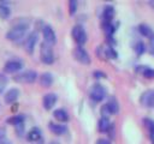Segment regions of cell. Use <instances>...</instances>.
Wrapping results in <instances>:
<instances>
[{
    "label": "cell",
    "mask_w": 154,
    "mask_h": 144,
    "mask_svg": "<svg viewBox=\"0 0 154 144\" xmlns=\"http://www.w3.org/2000/svg\"><path fill=\"white\" fill-rule=\"evenodd\" d=\"M28 22H19L14 24L7 32H6V38L11 42H19L22 38H24L26 30H28Z\"/></svg>",
    "instance_id": "6da1fadb"
},
{
    "label": "cell",
    "mask_w": 154,
    "mask_h": 144,
    "mask_svg": "<svg viewBox=\"0 0 154 144\" xmlns=\"http://www.w3.org/2000/svg\"><path fill=\"white\" fill-rule=\"evenodd\" d=\"M40 59L43 64L51 65L54 62V53L52 49V46H49L46 42H42L40 46Z\"/></svg>",
    "instance_id": "7a4b0ae2"
},
{
    "label": "cell",
    "mask_w": 154,
    "mask_h": 144,
    "mask_svg": "<svg viewBox=\"0 0 154 144\" xmlns=\"http://www.w3.org/2000/svg\"><path fill=\"white\" fill-rule=\"evenodd\" d=\"M37 79V73L34 70H26L23 72H19L13 76V80L17 83H24V84H30L34 83Z\"/></svg>",
    "instance_id": "3957f363"
},
{
    "label": "cell",
    "mask_w": 154,
    "mask_h": 144,
    "mask_svg": "<svg viewBox=\"0 0 154 144\" xmlns=\"http://www.w3.org/2000/svg\"><path fill=\"white\" fill-rule=\"evenodd\" d=\"M106 94H107V91H106L105 86L102 84H100V83H96V84L91 85V88L89 90V96L95 102L102 101L106 97Z\"/></svg>",
    "instance_id": "277c9868"
},
{
    "label": "cell",
    "mask_w": 154,
    "mask_h": 144,
    "mask_svg": "<svg viewBox=\"0 0 154 144\" xmlns=\"http://www.w3.org/2000/svg\"><path fill=\"white\" fill-rule=\"evenodd\" d=\"M71 34H72V37H73L75 42L78 46H82V44H84L87 42V32H85V30H84V28L82 25H79V24L75 25L72 28Z\"/></svg>",
    "instance_id": "5b68a950"
},
{
    "label": "cell",
    "mask_w": 154,
    "mask_h": 144,
    "mask_svg": "<svg viewBox=\"0 0 154 144\" xmlns=\"http://www.w3.org/2000/svg\"><path fill=\"white\" fill-rule=\"evenodd\" d=\"M73 56L78 62H81L83 65H89L90 64V56H89L88 52L82 46H77L73 49Z\"/></svg>",
    "instance_id": "8992f818"
},
{
    "label": "cell",
    "mask_w": 154,
    "mask_h": 144,
    "mask_svg": "<svg viewBox=\"0 0 154 144\" xmlns=\"http://www.w3.org/2000/svg\"><path fill=\"white\" fill-rule=\"evenodd\" d=\"M118 109H119L118 102H117L114 98H112V100H109L107 103H105V104L101 107V115H102L103 118H108V115L117 113Z\"/></svg>",
    "instance_id": "52a82bcc"
},
{
    "label": "cell",
    "mask_w": 154,
    "mask_h": 144,
    "mask_svg": "<svg viewBox=\"0 0 154 144\" xmlns=\"http://www.w3.org/2000/svg\"><path fill=\"white\" fill-rule=\"evenodd\" d=\"M42 35H43V38H45L43 42L48 43L49 46L55 44V42H57V35H55V32H54V30H53V28L51 25H45L42 28Z\"/></svg>",
    "instance_id": "ba28073f"
},
{
    "label": "cell",
    "mask_w": 154,
    "mask_h": 144,
    "mask_svg": "<svg viewBox=\"0 0 154 144\" xmlns=\"http://www.w3.org/2000/svg\"><path fill=\"white\" fill-rule=\"evenodd\" d=\"M36 42H37V32L36 31H32V32H30L26 36V38H24L23 46H24L25 52L29 53V54H31L34 52V48H35Z\"/></svg>",
    "instance_id": "9c48e42d"
},
{
    "label": "cell",
    "mask_w": 154,
    "mask_h": 144,
    "mask_svg": "<svg viewBox=\"0 0 154 144\" xmlns=\"http://www.w3.org/2000/svg\"><path fill=\"white\" fill-rule=\"evenodd\" d=\"M23 67V61L19 60V59H12V60H8L5 66H4V71L6 73H16L18 71H20Z\"/></svg>",
    "instance_id": "30bf717a"
},
{
    "label": "cell",
    "mask_w": 154,
    "mask_h": 144,
    "mask_svg": "<svg viewBox=\"0 0 154 144\" xmlns=\"http://www.w3.org/2000/svg\"><path fill=\"white\" fill-rule=\"evenodd\" d=\"M140 102L144 107H154V90H146L140 96Z\"/></svg>",
    "instance_id": "8fae6325"
},
{
    "label": "cell",
    "mask_w": 154,
    "mask_h": 144,
    "mask_svg": "<svg viewBox=\"0 0 154 144\" xmlns=\"http://www.w3.org/2000/svg\"><path fill=\"white\" fill-rule=\"evenodd\" d=\"M57 100H58V97H57V95H55L54 92H48V94H46V95L43 96V98H42L43 108L47 109V110L52 109V108L54 107V104L57 103Z\"/></svg>",
    "instance_id": "7c38bea8"
},
{
    "label": "cell",
    "mask_w": 154,
    "mask_h": 144,
    "mask_svg": "<svg viewBox=\"0 0 154 144\" xmlns=\"http://www.w3.org/2000/svg\"><path fill=\"white\" fill-rule=\"evenodd\" d=\"M113 17H114V7L111 5L105 6V8L102 11V26L112 23Z\"/></svg>",
    "instance_id": "4fadbf2b"
},
{
    "label": "cell",
    "mask_w": 154,
    "mask_h": 144,
    "mask_svg": "<svg viewBox=\"0 0 154 144\" xmlns=\"http://www.w3.org/2000/svg\"><path fill=\"white\" fill-rule=\"evenodd\" d=\"M18 97H19V90L16 89V88H12V89H10V90L5 94L4 100H5V102H6L7 104H12V103H14V102L18 100Z\"/></svg>",
    "instance_id": "5bb4252c"
},
{
    "label": "cell",
    "mask_w": 154,
    "mask_h": 144,
    "mask_svg": "<svg viewBox=\"0 0 154 144\" xmlns=\"http://www.w3.org/2000/svg\"><path fill=\"white\" fill-rule=\"evenodd\" d=\"M53 80H54L53 74L49 73V72H43V73H41V76L38 77V83H40V85L43 86V88L51 86V85L53 84Z\"/></svg>",
    "instance_id": "9a60e30c"
},
{
    "label": "cell",
    "mask_w": 154,
    "mask_h": 144,
    "mask_svg": "<svg viewBox=\"0 0 154 144\" xmlns=\"http://www.w3.org/2000/svg\"><path fill=\"white\" fill-rule=\"evenodd\" d=\"M48 127H49V130L54 133V134H58V136H60V134H64L66 131H67V128H66V126L65 125H61L60 122L58 124V122H49L48 124Z\"/></svg>",
    "instance_id": "2e32d148"
},
{
    "label": "cell",
    "mask_w": 154,
    "mask_h": 144,
    "mask_svg": "<svg viewBox=\"0 0 154 144\" xmlns=\"http://www.w3.org/2000/svg\"><path fill=\"white\" fill-rule=\"evenodd\" d=\"M112 127H113V125H112V122L109 121L108 118H103V116H102V118L99 120V122H97V130H99L100 132H108Z\"/></svg>",
    "instance_id": "e0dca14e"
},
{
    "label": "cell",
    "mask_w": 154,
    "mask_h": 144,
    "mask_svg": "<svg viewBox=\"0 0 154 144\" xmlns=\"http://www.w3.org/2000/svg\"><path fill=\"white\" fill-rule=\"evenodd\" d=\"M53 116L59 121V122H66L69 121V114L65 109L63 108H58L53 112Z\"/></svg>",
    "instance_id": "ac0fdd59"
},
{
    "label": "cell",
    "mask_w": 154,
    "mask_h": 144,
    "mask_svg": "<svg viewBox=\"0 0 154 144\" xmlns=\"http://www.w3.org/2000/svg\"><path fill=\"white\" fill-rule=\"evenodd\" d=\"M138 31H140V34H141L142 36H144V37H147V38H152V37L154 36L153 29H152L148 24H144V23H142V24L138 25Z\"/></svg>",
    "instance_id": "d6986e66"
},
{
    "label": "cell",
    "mask_w": 154,
    "mask_h": 144,
    "mask_svg": "<svg viewBox=\"0 0 154 144\" xmlns=\"http://www.w3.org/2000/svg\"><path fill=\"white\" fill-rule=\"evenodd\" d=\"M26 139L29 142H37V140H40L41 139V131H40V128H37V127L31 128L28 132V134H26Z\"/></svg>",
    "instance_id": "ffe728a7"
},
{
    "label": "cell",
    "mask_w": 154,
    "mask_h": 144,
    "mask_svg": "<svg viewBox=\"0 0 154 144\" xmlns=\"http://www.w3.org/2000/svg\"><path fill=\"white\" fill-rule=\"evenodd\" d=\"M24 119L25 118H24L23 114H18V115H13V116L8 118L7 119V122L11 124V125H13V126H16L18 124H24Z\"/></svg>",
    "instance_id": "44dd1931"
},
{
    "label": "cell",
    "mask_w": 154,
    "mask_h": 144,
    "mask_svg": "<svg viewBox=\"0 0 154 144\" xmlns=\"http://www.w3.org/2000/svg\"><path fill=\"white\" fill-rule=\"evenodd\" d=\"M143 122L149 132V136H150V139L152 142H154V121L150 120V119H143Z\"/></svg>",
    "instance_id": "7402d4cb"
},
{
    "label": "cell",
    "mask_w": 154,
    "mask_h": 144,
    "mask_svg": "<svg viewBox=\"0 0 154 144\" xmlns=\"http://www.w3.org/2000/svg\"><path fill=\"white\" fill-rule=\"evenodd\" d=\"M11 14L10 8L5 4H0V19H7Z\"/></svg>",
    "instance_id": "603a6c76"
},
{
    "label": "cell",
    "mask_w": 154,
    "mask_h": 144,
    "mask_svg": "<svg viewBox=\"0 0 154 144\" xmlns=\"http://www.w3.org/2000/svg\"><path fill=\"white\" fill-rule=\"evenodd\" d=\"M103 52H105V56L106 58H109V59H116L117 58V52L109 46L103 48Z\"/></svg>",
    "instance_id": "cb8c5ba5"
},
{
    "label": "cell",
    "mask_w": 154,
    "mask_h": 144,
    "mask_svg": "<svg viewBox=\"0 0 154 144\" xmlns=\"http://www.w3.org/2000/svg\"><path fill=\"white\" fill-rule=\"evenodd\" d=\"M142 67V74L146 77V78H154V70L148 67V66H141Z\"/></svg>",
    "instance_id": "d4e9b609"
},
{
    "label": "cell",
    "mask_w": 154,
    "mask_h": 144,
    "mask_svg": "<svg viewBox=\"0 0 154 144\" xmlns=\"http://www.w3.org/2000/svg\"><path fill=\"white\" fill-rule=\"evenodd\" d=\"M77 6H78V2L76 0H70L69 1V13L71 16H73L77 11Z\"/></svg>",
    "instance_id": "484cf974"
},
{
    "label": "cell",
    "mask_w": 154,
    "mask_h": 144,
    "mask_svg": "<svg viewBox=\"0 0 154 144\" xmlns=\"http://www.w3.org/2000/svg\"><path fill=\"white\" fill-rule=\"evenodd\" d=\"M144 50H146V44H144L142 41L136 42V44H135V52H136L138 55H141L142 53H144Z\"/></svg>",
    "instance_id": "4316f807"
},
{
    "label": "cell",
    "mask_w": 154,
    "mask_h": 144,
    "mask_svg": "<svg viewBox=\"0 0 154 144\" xmlns=\"http://www.w3.org/2000/svg\"><path fill=\"white\" fill-rule=\"evenodd\" d=\"M6 85H7V78L4 74H0V94L5 90Z\"/></svg>",
    "instance_id": "83f0119b"
},
{
    "label": "cell",
    "mask_w": 154,
    "mask_h": 144,
    "mask_svg": "<svg viewBox=\"0 0 154 144\" xmlns=\"http://www.w3.org/2000/svg\"><path fill=\"white\" fill-rule=\"evenodd\" d=\"M14 130H16V133L18 136H22L24 133V124H18L14 126Z\"/></svg>",
    "instance_id": "f1b7e54d"
},
{
    "label": "cell",
    "mask_w": 154,
    "mask_h": 144,
    "mask_svg": "<svg viewBox=\"0 0 154 144\" xmlns=\"http://www.w3.org/2000/svg\"><path fill=\"white\" fill-rule=\"evenodd\" d=\"M94 77L95 78H105L106 77V74L103 73V72H101V71H94Z\"/></svg>",
    "instance_id": "f546056e"
},
{
    "label": "cell",
    "mask_w": 154,
    "mask_h": 144,
    "mask_svg": "<svg viewBox=\"0 0 154 144\" xmlns=\"http://www.w3.org/2000/svg\"><path fill=\"white\" fill-rule=\"evenodd\" d=\"M95 144H111V143H109V140H107V139H105V138H100V139L96 140Z\"/></svg>",
    "instance_id": "4dcf8cb0"
},
{
    "label": "cell",
    "mask_w": 154,
    "mask_h": 144,
    "mask_svg": "<svg viewBox=\"0 0 154 144\" xmlns=\"http://www.w3.org/2000/svg\"><path fill=\"white\" fill-rule=\"evenodd\" d=\"M0 144H12L6 137H0Z\"/></svg>",
    "instance_id": "1f68e13d"
},
{
    "label": "cell",
    "mask_w": 154,
    "mask_h": 144,
    "mask_svg": "<svg viewBox=\"0 0 154 144\" xmlns=\"http://www.w3.org/2000/svg\"><path fill=\"white\" fill-rule=\"evenodd\" d=\"M149 47H150V50L154 53V36L152 38H149Z\"/></svg>",
    "instance_id": "d6a6232c"
},
{
    "label": "cell",
    "mask_w": 154,
    "mask_h": 144,
    "mask_svg": "<svg viewBox=\"0 0 154 144\" xmlns=\"http://www.w3.org/2000/svg\"><path fill=\"white\" fill-rule=\"evenodd\" d=\"M5 134H6V131H5V128H0V137H6Z\"/></svg>",
    "instance_id": "836d02e7"
},
{
    "label": "cell",
    "mask_w": 154,
    "mask_h": 144,
    "mask_svg": "<svg viewBox=\"0 0 154 144\" xmlns=\"http://www.w3.org/2000/svg\"><path fill=\"white\" fill-rule=\"evenodd\" d=\"M48 144H59V142H57V140H52V142H49Z\"/></svg>",
    "instance_id": "e575fe53"
},
{
    "label": "cell",
    "mask_w": 154,
    "mask_h": 144,
    "mask_svg": "<svg viewBox=\"0 0 154 144\" xmlns=\"http://www.w3.org/2000/svg\"><path fill=\"white\" fill-rule=\"evenodd\" d=\"M153 144H154V142H153Z\"/></svg>",
    "instance_id": "d590c367"
}]
</instances>
